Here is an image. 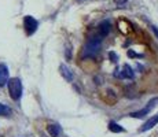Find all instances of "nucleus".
Here are the masks:
<instances>
[{
	"instance_id": "obj_1",
	"label": "nucleus",
	"mask_w": 158,
	"mask_h": 137,
	"mask_svg": "<svg viewBox=\"0 0 158 137\" xmlns=\"http://www.w3.org/2000/svg\"><path fill=\"white\" fill-rule=\"evenodd\" d=\"M101 45H102V37L101 36H96V37H91L89 40L85 42L83 48V56L84 58H92L95 56L96 54L99 52L101 50Z\"/></svg>"
},
{
	"instance_id": "obj_2",
	"label": "nucleus",
	"mask_w": 158,
	"mask_h": 137,
	"mask_svg": "<svg viewBox=\"0 0 158 137\" xmlns=\"http://www.w3.org/2000/svg\"><path fill=\"white\" fill-rule=\"evenodd\" d=\"M8 92L13 100H19L22 96V82L19 78H11L8 80Z\"/></svg>"
},
{
	"instance_id": "obj_3",
	"label": "nucleus",
	"mask_w": 158,
	"mask_h": 137,
	"mask_svg": "<svg viewBox=\"0 0 158 137\" xmlns=\"http://www.w3.org/2000/svg\"><path fill=\"white\" fill-rule=\"evenodd\" d=\"M23 27H25V30H26V34L32 36L33 33L37 30L39 22L33 17H30V15H26V17L23 18Z\"/></svg>"
},
{
	"instance_id": "obj_4",
	"label": "nucleus",
	"mask_w": 158,
	"mask_h": 137,
	"mask_svg": "<svg viewBox=\"0 0 158 137\" xmlns=\"http://www.w3.org/2000/svg\"><path fill=\"white\" fill-rule=\"evenodd\" d=\"M157 102H158V99L156 97V99H153L151 102H148L147 106H146L143 110H140V111H136V112H132V114H131V117H133V118H142V117H144V115H147L148 111H150V110L153 108L154 106H156Z\"/></svg>"
},
{
	"instance_id": "obj_5",
	"label": "nucleus",
	"mask_w": 158,
	"mask_h": 137,
	"mask_svg": "<svg viewBox=\"0 0 158 137\" xmlns=\"http://www.w3.org/2000/svg\"><path fill=\"white\" fill-rule=\"evenodd\" d=\"M8 67L3 63H0V87H4L8 82Z\"/></svg>"
},
{
	"instance_id": "obj_6",
	"label": "nucleus",
	"mask_w": 158,
	"mask_h": 137,
	"mask_svg": "<svg viewBox=\"0 0 158 137\" xmlns=\"http://www.w3.org/2000/svg\"><path fill=\"white\" fill-rule=\"evenodd\" d=\"M158 123V115H154V117H151L150 119L146 122L143 126L140 127V132H147V130H150L151 127H154Z\"/></svg>"
},
{
	"instance_id": "obj_7",
	"label": "nucleus",
	"mask_w": 158,
	"mask_h": 137,
	"mask_svg": "<svg viewBox=\"0 0 158 137\" xmlns=\"http://www.w3.org/2000/svg\"><path fill=\"white\" fill-rule=\"evenodd\" d=\"M109 30H110V22H109V21H103L101 25H99V36L105 37L109 33Z\"/></svg>"
},
{
	"instance_id": "obj_8",
	"label": "nucleus",
	"mask_w": 158,
	"mask_h": 137,
	"mask_svg": "<svg viewBox=\"0 0 158 137\" xmlns=\"http://www.w3.org/2000/svg\"><path fill=\"white\" fill-rule=\"evenodd\" d=\"M118 77L120 78H133V71H132V69L129 67V66H124V70H123V73H120L118 74Z\"/></svg>"
},
{
	"instance_id": "obj_9",
	"label": "nucleus",
	"mask_w": 158,
	"mask_h": 137,
	"mask_svg": "<svg viewBox=\"0 0 158 137\" xmlns=\"http://www.w3.org/2000/svg\"><path fill=\"white\" fill-rule=\"evenodd\" d=\"M47 130H48V133L51 135V137H58L59 136V133H60V126L59 125H50Z\"/></svg>"
},
{
	"instance_id": "obj_10",
	"label": "nucleus",
	"mask_w": 158,
	"mask_h": 137,
	"mask_svg": "<svg viewBox=\"0 0 158 137\" xmlns=\"http://www.w3.org/2000/svg\"><path fill=\"white\" fill-rule=\"evenodd\" d=\"M60 74L68 81H73V73L69 70V67H66V66H60Z\"/></svg>"
},
{
	"instance_id": "obj_11",
	"label": "nucleus",
	"mask_w": 158,
	"mask_h": 137,
	"mask_svg": "<svg viewBox=\"0 0 158 137\" xmlns=\"http://www.w3.org/2000/svg\"><path fill=\"white\" fill-rule=\"evenodd\" d=\"M10 114H11V108L7 107L6 104L0 103V115H2V117H7V115H10Z\"/></svg>"
},
{
	"instance_id": "obj_12",
	"label": "nucleus",
	"mask_w": 158,
	"mask_h": 137,
	"mask_svg": "<svg viewBox=\"0 0 158 137\" xmlns=\"http://www.w3.org/2000/svg\"><path fill=\"white\" fill-rule=\"evenodd\" d=\"M109 129H110L111 132H114V133H121V132H124L123 127H121L118 123H115V122H110V125H109Z\"/></svg>"
},
{
	"instance_id": "obj_13",
	"label": "nucleus",
	"mask_w": 158,
	"mask_h": 137,
	"mask_svg": "<svg viewBox=\"0 0 158 137\" xmlns=\"http://www.w3.org/2000/svg\"><path fill=\"white\" fill-rule=\"evenodd\" d=\"M127 2H128V0H114V3L117 6H123V4H125Z\"/></svg>"
},
{
	"instance_id": "obj_14",
	"label": "nucleus",
	"mask_w": 158,
	"mask_h": 137,
	"mask_svg": "<svg viewBox=\"0 0 158 137\" xmlns=\"http://www.w3.org/2000/svg\"><path fill=\"white\" fill-rule=\"evenodd\" d=\"M153 30H154V33H156V34H157V37H158V29H157L156 26H153Z\"/></svg>"
}]
</instances>
